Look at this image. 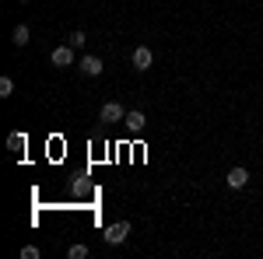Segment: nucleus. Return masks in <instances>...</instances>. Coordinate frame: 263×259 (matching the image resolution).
I'll list each match as a JSON object with an SVG mask.
<instances>
[{"instance_id":"nucleus-1","label":"nucleus","mask_w":263,"mask_h":259,"mask_svg":"<svg viewBox=\"0 0 263 259\" xmlns=\"http://www.w3.org/2000/svg\"><path fill=\"white\" fill-rule=\"evenodd\" d=\"M126 235H130V221H116L105 228V245H123Z\"/></svg>"},{"instance_id":"nucleus-2","label":"nucleus","mask_w":263,"mask_h":259,"mask_svg":"<svg viewBox=\"0 0 263 259\" xmlns=\"http://www.w3.org/2000/svg\"><path fill=\"white\" fill-rule=\"evenodd\" d=\"M130 63H134V70H151V63H155V53L147 49V46H134V53H130Z\"/></svg>"},{"instance_id":"nucleus-3","label":"nucleus","mask_w":263,"mask_h":259,"mask_svg":"<svg viewBox=\"0 0 263 259\" xmlns=\"http://www.w3.org/2000/svg\"><path fill=\"white\" fill-rule=\"evenodd\" d=\"M49 63H53V67H74V46H70V42H67V46H57V49H53V53H49Z\"/></svg>"},{"instance_id":"nucleus-4","label":"nucleus","mask_w":263,"mask_h":259,"mask_svg":"<svg viewBox=\"0 0 263 259\" xmlns=\"http://www.w3.org/2000/svg\"><path fill=\"white\" fill-rule=\"evenodd\" d=\"M99 116H102V123H123L126 119V109H123L120 102H105L99 109Z\"/></svg>"},{"instance_id":"nucleus-5","label":"nucleus","mask_w":263,"mask_h":259,"mask_svg":"<svg viewBox=\"0 0 263 259\" xmlns=\"http://www.w3.org/2000/svg\"><path fill=\"white\" fill-rule=\"evenodd\" d=\"M123 126H126L130 133H144V126H147V116H144L141 109H130V112H126V119H123Z\"/></svg>"},{"instance_id":"nucleus-6","label":"nucleus","mask_w":263,"mask_h":259,"mask_svg":"<svg viewBox=\"0 0 263 259\" xmlns=\"http://www.w3.org/2000/svg\"><path fill=\"white\" fill-rule=\"evenodd\" d=\"M78 70H81L84 77H99V74H102V60L88 53V56H81V60H78Z\"/></svg>"},{"instance_id":"nucleus-7","label":"nucleus","mask_w":263,"mask_h":259,"mask_svg":"<svg viewBox=\"0 0 263 259\" xmlns=\"http://www.w3.org/2000/svg\"><path fill=\"white\" fill-rule=\"evenodd\" d=\"M224 182H228V189H246V186H249V172L239 165V168H232V172L224 175Z\"/></svg>"},{"instance_id":"nucleus-8","label":"nucleus","mask_w":263,"mask_h":259,"mask_svg":"<svg viewBox=\"0 0 263 259\" xmlns=\"http://www.w3.org/2000/svg\"><path fill=\"white\" fill-rule=\"evenodd\" d=\"M25 147H28V137H25L21 130H11V133H7V151H14V154H21Z\"/></svg>"},{"instance_id":"nucleus-9","label":"nucleus","mask_w":263,"mask_h":259,"mask_svg":"<svg viewBox=\"0 0 263 259\" xmlns=\"http://www.w3.org/2000/svg\"><path fill=\"white\" fill-rule=\"evenodd\" d=\"M11 42H14V46H28V42H32V32H28V25H14V32H11Z\"/></svg>"},{"instance_id":"nucleus-10","label":"nucleus","mask_w":263,"mask_h":259,"mask_svg":"<svg viewBox=\"0 0 263 259\" xmlns=\"http://www.w3.org/2000/svg\"><path fill=\"white\" fill-rule=\"evenodd\" d=\"M67 256H70V259H88V245H81V242H74V245L67 249Z\"/></svg>"},{"instance_id":"nucleus-11","label":"nucleus","mask_w":263,"mask_h":259,"mask_svg":"<svg viewBox=\"0 0 263 259\" xmlns=\"http://www.w3.org/2000/svg\"><path fill=\"white\" fill-rule=\"evenodd\" d=\"M67 42H70L74 49H84V42H88V35H84L81 28H78V32H70V35H67Z\"/></svg>"},{"instance_id":"nucleus-12","label":"nucleus","mask_w":263,"mask_h":259,"mask_svg":"<svg viewBox=\"0 0 263 259\" xmlns=\"http://www.w3.org/2000/svg\"><path fill=\"white\" fill-rule=\"evenodd\" d=\"M11 95H14V81L0 77V98H11Z\"/></svg>"},{"instance_id":"nucleus-13","label":"nucleus","mask_w":263,"mask_h":259,"mask_svg":"<svg viewBox=\"0 0 263 259\" xmlns=\"http://www.w3.org/2000/svg\"><path fill=\"white\" fill-rule=\"evenodd\" d=\"M21 256H25V259H39V249H35V245H25Z\"/></svg>"},{"instance_id":"nucleus-14","label":"nucleus","mask_w":263,"mask_h":259,"mask_svg":"<svg viewBox=\"0 0 263 259\" xmlns=\"http://www.w3.org/2000/svg\"><path fill=\"white\" fill-rule=\"evenodd\" d=\"M18 4H28V0H18Z\"/></svg>"}]
</instances>
